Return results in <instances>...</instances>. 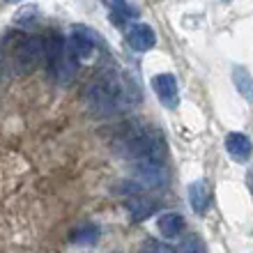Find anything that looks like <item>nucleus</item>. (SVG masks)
I'll return each instance as SVG.
<instances>
[{
    "mask_svg": "<svg viewBox=\"0 0 253 253\" xmlns=\"http://www.w3.org/2000/svg\"><path fill=\"white\" fill-rule=\"evenodd\" d=\"M87 106L99 115L122 113L133 104H138V90L133 81L120 72H106L90 83L85 92Z\"/></svg>",
    "mask_w": 253,
    "mask_h": 253,
    "instance_id": "f257e3e1",
    "label": "nucleus"
},
{
    "mask_svg": "<svg viewBox=\"0 0 253 253\" xmlns=\"http://www.w3.org/2000/svg\"><path fill=\"white\" fill-rule=\"evenodd\" d=\"M44 60H46V69L55 83L65 85V83H69L74 79V74H76V55L72 53L69 44L62 40L60 35H53V40L46 44Z\"/></svg>",
    "mask_w": 253,
    "mask_h": 253,
    "instance_id": "f03ea898",
    "label": "nucleus"
},
{
    "mask_svg": "<svg viewBox=\"0 0 253 253\" xmlns=\"http://www.w3.org/2000/svg\"><path fill=\"white\" fill-rule=\"evenodd\" d=\"M67 44L72 48V53L76 55V60H90L97 48V35L87 26H74Z\"/></svg>",
    "mask_w": 253,
    "mask_h": 253,
    "instance_id": "7ed1b4c3",
    "label": "nucleus"
},
{
    "mask_svg": "<svg viewBox=\"0 0 253 253\" xmlns=\"http://www.w3.org/2000/svg\"><path fill=\"white\" fill-rule=\"evenodd\" d=\"M131 175H133V180L145 189H161L168 182L166 166H159V164L133 161L131 164Z\"/></svg>",
    "mask_w": 253,
    "mask_h": 253,
    "instance_id": "20e7f679",
    "label": "nucleus"
},
{
    "mask_svg": "<svg viewBox=\"0 0 253 253\" xmlns=\"http://www.w3.org/2000/svg\"><path fill=\"white\" fill-rule=\"evenodd\" d=\"M44 55H46V46H44V42L33 37V40L23 42L16 51V67H19L21 74H28L37 69L40 62L44 60Z\"/></svg>",
    "mask_w": 253,
    "mask_h": 253,
    "instance_id": "39448f33",
    "label": "nucleus"
},
{
    "mask_svg": "<svg viewBox=\"0 0 253 253\" xmlns=\"http://www.w3.org/2000/svg\"><path fill=\"white\" fill-rule=\"evenodd\" d=\"M152 90L157 94V99L166 108H177V104H180V87H177V79L173 74H157V76H152Z\"/></svg>",
    "mask_w": 253,
    "mask_h": 253,
    "instance_id": "423d86ee",
    "label": "nucleus"
},
{
    "mask_svg": "<svg viewBox=\"0 0 253 253\" xmlns=\"http://www.w3.org/2000/svg\"><path fill=\"white\" fill-rule=\"evenodd\" d=\"M126 44L136 51V53H147L150 48H154L157 44V35L147 23L133 21L126 26Z\"/></svg>",
    "mask_w": 253,
    "mask_h": 253,
    "instance_id": "0eeeda50",
    "label": "nucleus"
},
{
    "mask_svg": "<svg viewBox=\"0 0 253 253\" xmlns=\"http://www.w3.org/2000/svg\"><path fill=\"white\" fill-rule=\"evenodd\" d=\"M226 152L230 154V159H235L237 164H244V161L251 159L253 154V143L247 133L242 131H230L226 136Z\"/></svg>",
    "mask_w": 253,
    "mask_h": 253,
    "instance_id": "6e6552de",
    "label": "nucleus"
},
{
    "mask_svg": "<svg viewBox=\"0 0 253 253\" xmlns=\"http://www.w3.org/2000/svg\"><path fill=\"white\" fill-rule=\"evenodd\" d=\"M184 226H187V221H184V216H182L180 212H164L159 219H157V230H159V235L166 237V240L177 237V235L184 230Z\"/></svg>",
    "mask_w": 253,
    "mask_h": 253,
    "instance_id": "1a4fd4ad",
    "label": "nucleus"
},
{
    "mask_svg": "<svg viewBox=\"0 0 253 253\" xmlns=\"http://www.w3.org/2000/svg\"><path fill=\"white\" fill-rule=\"evenodd\" d=\"M210 187H207L203 180L191 182L189 184V205L196 214H205L207 207H210Z\"/></svg>",
    "mask_w": 253,
    "mask_h": 253,
    "instance_id": "9d476101",
    "label": "nucleus"
},
{
    "mask_svg": "<svg viewBox=\"0 0 253 253\" xmlns=\"http://www.w3.org/2000/svg\"><path fill=\"white\" fill-rule=\"evenodd\" d=\"M233 83H235V90H237L249 104H253V76L247 67H242V65L233 67Z\"/></svg>",
    "mask_w": 253,
    "mask_h": 253,
    "instance_id": "9b49d317",
    "label": "nucleus"
},
{
    "mask_svg": "<svg viewBox=\"0 0 253 253\" xmlns=\"http://www.w3.org/2000/svg\"><path fill=\"white\" fill-rule=\"evenodd\" d=\"M126 210H129V214L133 219L140 221V219H147L154 212V203L150 198H145V196H140V193H131L126 198Z\"/></svg>",
    "mask_w": 253,
    "mask_h": 253,
    "instance_id": "f8f14e48",
    "label": "nucleus"
},
{
    "mask_svg": "<svg viewBox=\"0 0 253 253\" xmlns=\"http://www.w3.org/2000/svg\"><path fill=\"white\" fill-rule=\"evenodd\" d=\"M99 226H94V223H85V226H81L79 230H74L72 235V242L76 247H92L94 242L99 240Z\"/></svg>",
    "mask_w": 253,
    "mask_h": 253,
    "instance_id": "ddd939ff",
    "label": "nucleus"
},
{
    "mask_svg": "<svg viewBox=\"0 0 253 253\" xmlns=\"http://www.w3.org/2000/svg\"><path fill=\"white\" fill-rule=\"evenodd\" d=\"M136 16H138V12L133 7H129L126 2L122 7H118V9H113V14H111L113 23H118V26H129V19H136Z\"/></svg>",
    "mask_w": 253,
    "mask_h": 253,
    "instance_id": "4468645a",
    "label": "nucleus"
},
{
    "mask_svg": "<svg viewBox=\"0 0 253 253\" xmlns=\"http://www.w3.org/2000/svg\"><path fill=\"white\" fill-rule=\"evenodd\" d=\"M35 14H37V7H23V9H21V14H16V21H19V23H21V21H26V19H33V16H35Z\"/></svg>",
    "mask_w": 253,
    "mask_h": 253,
    "instance_id": "2eb2a0df",
    "label": "nucleus"
},
{
    "mask_svg": "<svg viewBox=\"0 0 253 253\" xmlns=\"http://www.w3.org/2000/svg\"><path fill=\"white\" fill-rule=\"evenodd\" d=\"M173 253H198V249H196V244H193V242H187V244H184V247L175 249Z\"/></svg>",
    "mask_w": 253,
    "mask_h": 253,
    "instance_id": "dca6fc26",
    "label": "nucleus"
},
{
    "mask_svg": "<svg viewBox=\"0 0 253 253\" xmlns=\"http://www.w3.org/2000/svg\"><path fill=\"white\" fill-rule=\"evenodd\" d=\"M106 7H111V9H118V7L125 5V0H101Z\"/></svg>",
    "mask_w": 253,
    "mask_h": 253,
    "instance_id": "f3484780",
    "label": "nucleus"
},
{
    "mask_svg": "<svg viewBox=\"0 0 253 253\" xmlns=\"http://www.w3.org/2000/svg\"><path fill=\"white\" fill-rule=\"evenodd\" d=\"M7 2H21V0H7Z\"/></svg>",
    "mask_w": 253,
    "mask_h": 253,
    "instance_id": "a211bd4d",
    "label": "nucleus"
}]
</instances>
